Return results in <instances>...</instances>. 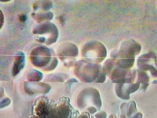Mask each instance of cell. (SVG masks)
I'll return each instance as SVG.
<instances>
[{
  "label": "cell",
  "mask_w": 157,
  "mask_h": 118,
  "mask_svg": "<svg viewBox=\"0 0 157 118\" xmlns=\"http://www.w3.org/2000/svg\"><path fill=\"white\" fill-rule=\"evenodd\" d=\"M27 20V16L24 14H22L20 15V20L22 22H25Z\"/></svg>",
  "instance_id": "20"
},
{
  "label": "cell",
  "mask_w": 157,
  "mask_h": 118,
  "mask_svg": "<svg viewBox=\"0 0 157 118\" xmlns=\"http://www.w3.org/2000/svg\"><path fill=\"white\" fill-rule=\"evenodd\" d=\"M78 55V47L72 43H63L57 49L56 55L58 58L67 68L74 66Z\"/></svg>",
  "instance_id": "7"
},
{
  "label": "cell",
  "mask_w": 157,
  "mask_h": 118,
  "mask_svg": "<svg viewBox=\"0 0 157 118\" xmlns=\"http://www.w3.org/2000/svg\"><path fill=\"white\" fill-rule=\"evenodd\" d=\"M137 66L139 69L149 71L153 77H157V56L153 51L140 56L137 60Z\"/></svg>",
  "instance_id": "9"
},
{
  "label": "cell",
  "mask_w": 157,
  "mask_h": 118,
  "mask_svg": "<svg viewBox=\"0 0 157 118\" xmlns=\"http://www.w3.org/2000/svg\"><path fill=\"white\" fill-rule=\"evenodd\" d=\"M25 55L24 53L20 52L16 56L13 68V75H17L21 70L24 68L25 65Z\"/></svg>",
  "instance_id": "13"
},
{
  "label": "cell",
  "mask_w": 157,
  "mask_h": 118,
  "mask_svg": "<svg viewBox=\"0 0 157 118\" xmlns=\"http://www.w3.org/2000/svg\"><path fill=\"white\" fill-rule=\"evenodd\" d=\"M29 59L34 66L46 72L53 71L58 63L54 50L43 45L35 47L31 50Z\"/></svg>",
  "instance_id": "3"
},
{
  "label": "cell",
  "mask_w": 157,
  "mask_h": 118,
  "mask_svg": "<svg viewBox=\"0 0 157 118\" xmlns=\"http://www.w3.org/2000/svg\"><path fill=\"white\" fill-rule=\"evenodd\" d=\"M77 103L80 108L88 105H94L100 110L101 101L100 93L94 88L89 87L83 89L79 92L77 98Z\"/></svg>",
  "instance_id": "8"
},
{
  "label": "cell",
  "mask_w": 157,
  "mask_h": 118,
  "mask_svg": "<svg viewBox=\"0 0 157 118\" xmlns=\"http://www.w3.org/2000/svg\"><path fill=\"white\" fill-rule=\"evenodd\" d=\"M140 44L133 39L125 41L119 50H114L110 54V58L115 59L121 68L130 69L135 62V57L141 50Z\"/></svg>",
  "instance_id": "2"
},
{
  "label": "cell",
  "mask_w": 157,
  "mask_h": 118,
  "mask_svg": "<svg viewBox=\"0 0 157 118\" xmlns=\"http://www.w3.org/2000/svg\"><path fill=\"white\" fill-rule=\"evenodd\" d=\"M102 68L105 75L114 83H134L136 78V70L121 68L114 59L107 60Z\"/></svg>",
  "instance_id": "4"
},
{
  "label": "cell",
  "mask_w": 157,
  "mask_h": 118,
  "mask_svg": "<svg viewBox=\"0 0 157 118\" xmlns=\"http://www.w3.org/2000/svg\"><path fill=\"white\" fill-rule=\"evenodd\" d=\"M69 76L65 73H55L47 75L45 78L44 82H64L68 79Z\"/></svg>",
  "instance_id": "15"
},
{
  "label": "cell",
  "mask_w": 157,
  "mask_h": 118,
  "mask_svg": "<svg viewBox=\"0 0 157 118\" xmlns=\"http://www.w3.org/2000/svg\"><path fill=\"white\" fill-rule=\"evenodd\" d=\"M38 5L37 4H34L33 6V7L34 10H36L38 8Z\"/></svg>",
  "instance_id": "22"
},
{
  "label": "cell",
  "mask_w": 157,
  "mask_h": 118,
  "mask_svg": "<svg viewBox=\"0 0 157 118\" xmlns=\"http://www.w3.org/2000/svg\"><path fill=\"white\" fill-rule=\"evenodd\" d=\"M96 116L98 118H105L107 116V114L105 112H101L96 115Z\"/></svg>",
  "instance_id": "19"
},
{
  "label": "cell",
  "mask_w": 157,
  "mask_h": 118,
  "mask_svg": "<svg viewBox=\"0 0 157 118\" xmlns=\"http://www.w3.org/2000/svg\"><path fill=\"white\" fill-rule=\"evenodd\" d=\"M136 70L137 79L136 83L141 84L140 89L145 92L149 85V77L146 72L139 69Z\"/></svg>",
  "instance_id": "12"
},
{
  "label": "cell",
  "mask_w": 157,
  "mask_h": 118,
  "mask_svg": "<svg viewBox=\"0 0 157 118\" xmlns=\"http://www.w3.org/2000/svg\"><path fill=\"white\" fill-rule=\"evenodd\" d=\"M32 15L38 23L49 21L52 20L53 17L52 13L49 11L43 10L38 12L37 14L33 13Z\"/></svg>",
  "instance_id": "14"
},
{
  "label": "cell",
  "mask_w": 157,
  "mask_h": 118,
  "mask_svg": "<svg viewBox=\"0 0 157 118\" xmlns=\"http://www.w3.org/2000/svg\"><path fill=\"white\" fill-rule=\"evenodd\" d=\"M83 59L92 63L100 64L106 58L107 51L103 44L97 41L86 43L81 51Z\"/></svg>",
  "instance_id": "5"
},
{
  "label": "cell",
  "mask_w": 157,
  "mask_h": 118,
  "mask_svg": "<svg viewBox=\"0 0 157 118\" xmlns=\"http://www.w3.org/2000/svg\"><path fill=\"white\" fill-rule=\"evenodd\" d=\"M66 82H78L77 80L74 78H71L69 79Z\"/></svg>",
  "instance_id": "21"
},
{
  "label": "cell",
  "mask_w": 157,
  "mask_h": 118,
  "mask_svg": "<svg viewBox=\"0 0 157 118\" xmlns=\"http://www.w3.org/2000/svg\"><path fill=\"white\" fill-rule=\"evenodd\" d=\"M74 72L76 77L83 82L102 83L106 79L101 65L84 59L76 62L74 66Z\"/></svg>",
  "instance_id": "1"
},
{
  "label": "cell",
  "mask_w": 157,
  "mask_h": 118,
  "mask_svg": "<svg viewBox=\"0 0 157 118\" xmlns=\"http://www.w3.org/2000/svg\"><path fill=\"white\" fill-rule=\"evenodd\" d=\"M4 14L1 9H0V30L4 25Z\"/></svg>",
  "instance_id": "18"
},
{
  "label": "cell",
  "mask_w": 157,
  "mask_h": 118,
  "mask_svg": "<svg viewBox=\"0 0 157 118\" xmlns=\"http://www.w3.org/2000/svg\"><path fill=\"white\" fill-rule=\"evenodd\" d=\"M27 80L30 82H39L42 80L43 75L42 73L38 70L32 69L27 73Z\"/></svg>",
  "instance_id": "16"
},
{
  "label": "cell",
  "mask_w": 157,
  "mask_h": 118,
  "mask_svg": "<svg viewBox=\"0 0 157 118\" xmlns=\"http://www.w3.org/2000/svg\"><path fill=\"white\" fill-rule=\"evenodd\" d=\"M140 88L138 83H119L115 85V92L117 96L124 100H129L130 94L137 91Z\"/></svg>",
  "instance_id": "11"
},
{
  "label": "cell",
  "mask_w": 157,
  "mask_h": 118,
  "mask_svg": "<svg viewBox=\"0 0 157 118\" xmlns=\"http://www.w3.org/2000/svg\"><path fill=\"white\" fill-rule=\"evenodd\" d=\"M25 89L30 95L46 94L51 90L50 85L46 83L39 82H27L25 83Z\"/></svg>",
  "instance_id": "10"
},
{
  "label": "cell",
  "mask_w": 157,
  "mask_h": 118,
  "mask_svg": "<svg viewBox=\"0 0 157 118\" xmlns=\"http://www.w3.org/2000/svg\"><path fill=\"white\" fill-rule=\"evenodd\" d=\"M52 2L49 1H44L42 2L41 7L43 11H48L52 7Z\"/></svg>",
  "instance_id": "17"
},
{
  "label": "cell",
  "mask_w": 157,
  "mask_h": 118,
  "mask_svg": "<svg viewBox=\"0 0 157 118\" xmlns=\"http://www.w3.org/2000/svg\"><path fill=\"white\" fill-rule=\"evenodd\" d=\"M33 33L38 35V42L49 46L55 43L59 37V30L56 25L50 21L39 23L34 28Z\"/></svg>",
  "instance_id": "6"
}]
</instances>
